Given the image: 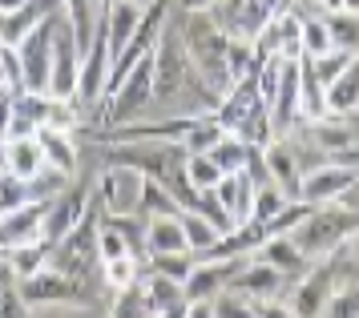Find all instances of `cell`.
Instances as JSON below:
<instances>
[{
    "label": "cell",
    "mask_w": 359,
    "mask_h": 318,
    "mask_svg": "<svg viewBox=\"0 0 359 318\" xmlns=\"http://www.w3.org/2000/svg\"><path fill=\"white\" fill-rule=\"evenodd\" d=\"M182 48H186V61L198 77L210 85L214 93H226L234 77H230V64H226V45L230 36L218 29V20L210 13H182L178 25Z\"/></svg>",
    "instance_id": "1"
},
{
    "label": "cell",
    "mask_w": 359,
    "mask_h": 318,
    "mask_svg": "<svg viewBox=\"0 0 359 318\" xmlns=\"http://www.w3.org/2000/svg\"><path fill=\"white\" fill-rule=\"evenodd\" d=\"M359 230V209L347 206V202H331V206H311L303 214V222L294 226L287 238L303 250V254L315 262V258H327L343 250V242Z\"/></svg>",
    "instance_id": "2"
},
{
    "label": "cell",
    "mask_w": 359,
    "mask_h": 318,
    "mask_svg": "<svg viewBox=\"0 0 359 318\" xmlns=\"http://www.w3.org/2000/svg\"><path fill=\"white\" fill-rule=\"evenodd\" d=\"M142 186H146V174L137 165L109 161L93 181V202L105 218H126V214H137V206H142Z\"/></svg>",
    "instance_id": "3"
},
{
    "label": "cell",
    "mask_w": 359,
    "mask_h": 318,
    "mask_svg": "<svg viewBox=\"0 0 359 318\" xmlns=\"http://www.w3.org/2000/svg\"><path fill=\"white\" fill-rule=\"evenodd\" d=\"M154 105V69H149V57L146 61H137L126 73V81L117 85L114 93L101 101V117H105V125H130V121H142L146 109Z\"/></svg>",
    "instance_id": "4"
},
{
    "label": "cell",
    "mask_w": 359,
    "mask_h": 318,
    "mask_svg": "<svg viewBox=\"0 0 359 318\" xmlns=\"http://www.w3.org/2000/svg\"><path fill=\"white\" fill-rule=\"evenodd\" d=\"M149 69H154V101H174L182 97L186 81H190V61H186V48H182V36H178V25L165 20L158 45L149 53Z\"/></svg>",
    "instance_id": "5"
},
{
    "label": "cell",
    "mask_w": 359,
    "mask_h": 318,
    "mask_svg": "<svg viewBox=\"0 0 359 318\" xmlns=\"http://www.w3.org/2000/svg\"><path fill=\"white\" fill-rule=\"evenodd\" d=\"M77 69H81V41L65 16V8L53 13V69H49V97L77 101Z\"/></svg>",
    "instance_id": "6"
},
{
    "label": "cell",
    "mask_w": 359,
    "mask_h": 318,
    "mask_svg": "<svg viewBox=\"0 0 359 318\" xmlns=\"http://www.w3.org/2000/svg\"><path fill=\"white\" fill-rule=\"evenodd\" d=\"M359 186V170L343 165V161L327 158L319 165L303 170V181H299V198L303 206H331V202H347Z\"/></svg>",
    "instance_id": "7"
},
{
    "label": "cell",
    "mask_w": 359,
    "mask_h": 318,
    "mask_svg": "<svg viewBox=\"0 0 359 318\" xmlns=\"http://www.w3.org/2000/svg\"><path fill=\"white\" fill-rule=\"evenodd\" d=\"M109 64H114V53H109V32L105 25H93V36L89 45L81 48V69H77V105L81 109H97L105 101V81H109Z\"/></svg>",
    "instance_id": "8"
},
{
    "label": "cell",
    "mask_w": 359,
    "mask_h": 318,
    "mask_svg": "<svg viewBox=\"0 0 359 318\" xmlns=\"http://www.w3.org/2000/svg\"><path fill=\"white\" fill-rule=\"evenodd\" d=\"M93 214V186H77V177L69 181L65 190L45 202V230H41V242L45 246H57L73 226H81L85 218Z\"/></svg>",
    "instance_id": "9"
},
{
    "label": "cell",
    "mask_w": 359,
    "mask_h": 318,
    "mask_svg": "<svg viewBox=\"0 0 359 318\" xmlns=\"http://www.w3.org/2000/svg\"><path fill=\"white\" fill-rule=\"evenodd\" d=\"M20 61V89L25 93H49V69H53V13L36 25L25 41H17Z\"/></svg>",
    "instance_id": "10"
},
{
    "label": "cell",
    "mask_w": 359,
    "mask_h": 318,
    "mask_svg": "<svg viewBox=\"0 0 359 318\" xmlns=\"http://www.w3.org/2000/svg\"><path fill=\"white\" fill-rule=\"evenodd\" d=\"M255 57L259 61H303V13L283 8L255 32Z\"/></svg>",
    "instance_id": "11"
},
{
    "label": "cell",
    "mask_w": 359,
    "mask_h": 318,
    "mask_svg": "<svg viewBox=\"0 0 359 318\" xmlns=\"http://www.w3.org/2000/svg\"><path fill=\"white\" fill-rule=\"evenodd\" d=\"M17 286H20L25 306H89L93 303L81 278H69V274L53 270V266L33 274V278H25V282H17Z\"/></svg>",
    "instance_id": "12"
},
{
    "label": "cell",
    "mask_w": 359,
    "mask_h": 318,
    "mask_svg": "<svg viewBox=\"0 0 359 318\" xmlns=\"http://www.w3.org/2000/svg\"><path fill=\"white\" fill-rule=\"evenodd\" d=\"M230 290L243 294V298H250V303H275V298L287 294V278H283L275 266H266L262 258L250 254V258L238 262V270L230 278Z\"/></svg>",
    "instance_id": "13"
},
{
    "label": "cell",
    "mask_w": 359,
    "mask_h": 318,
    "mask_svg": "<svg viewBox=\"0 0 359 318\" xmlns=\"http://www.w3.org/2000/svg\"><path fill=\"white\" fill-rule=\"evenodd\" d=\"M238 262L243 258H194V270L186 274V282H182L186 303H198V298L214 303L222 290H230V278L238 270Z\"/></svg>",
    "instance_id": "14"
},
{
    "label": "cell",
    "mask_w": 359,
    "mask_h": 318,
    "mask_svg": "<svg viewBox=\"0 0 359 318\" xmlns=\"http://www.w3.org/2000/svg\"><path fill=\"white\" fill-rule=\"evenodd\" d=\"M262 165H266V177L275 181L278 190L287 193V198H299V181H303V153H299V145L291 137H275V141L262 149Z\"/></svg>",
    "instance_id": "15"
},
{
    "label": "cell",
    "mask_w": 359,
    "mask_h": 318,
    "mask_svg": "<svg viewBox=\"0 0 359 318\" xmlns=\"http://www.w3.org/2000/svg\"><path fill=\"white\" fill-rule=\"evenodd\" d=\"M41 230H45V202H20L13 209H0V254L25 242H41Z\"/></svg>",
    "instance_id": "16"
},
{
    "label": "cell",
    "mask_w": 359,
    "mask_h": 318,
    "mask_svg": "<svg viewBox=\"0 0 359 318\" xmlns=\"http://www.w3.org/2000/svg\"><path fill=\"white\" fill-rule=\"evenodd\" d=\"M255 177L250 174H222V181L214 186V198H218V206L226 209L230 226H243L250 222V206H255Z\"/></svg>",
    "instance_id": "17"
},
{
    "label": "cell",
    "mask_w": 359,
    "mask_h": 318,
    "mask_svg": "<svg viewBox=\"0 0 359 318\" xmlns=\"http://www.w3.org/2000/svg\"><path fill=\"white\" fill-rule=\"evenodd\" d=\"M255 258H262L266 266H275V270L287 278V286H291L294 278H303V274H307V266H311V258L303 254V250H299V246H294L287 234H278V238H266L259 250H255Z\"/></svg>",
    "instance_id": "18"
},
{
    "label": "cell",
    "mask_w": 359,
    "mask_h": 318,
    "mask_svg": "<svg viewBox=\"0 0 359 318\" xmlns=\"http://www.w3.org/2000/svg\"><path fill=\"white\" fill-rule=\"evenodd\" d=\"M36 141L45 149V165L77 177V170H81V145H77V137L69 129H36Z\"/></svg>",
    "instance_id": "19"
},
{
    "label": "cell",
    "mask_w": 359,
    "mask_h": 318,
    "mask_svg": "<svg viewBox=\"0 0 359 318\" xmlns=\"http://www.w3.org/2000/svg\"><path fill=\"white\" fill-rule=\"evenodd\" d=\"M323 97H327V113L331 117H355V109H359V53L347 61V69H343L339 77L323 89Z\"/></svg>",
    "instance_id": "20"
},
{
    "label": "cell",
    "mask_w": 359,
    "mask_h": 318,
    "mask_svg": "<svg viewBox=\"0 0 359 318\" xmlns=\"http://www.w3.org/2000/svg\"><path fill=\"white\" fill-rule=\"evenodd\" d=\"M4 161H8V177L33 181V177L45 170V149L36 141V133L33 137H8V141H4Z\"/></svg>",
    "instance_id": "21"
},
{
    "label": "cell",
    "mask_w": 359,
    "mask_h": 318,
    "mask_svg": "<svg viewBox=\"0 0 359 318\" xmlns=\"http://www.w3.org/2000/svg\"><path fill=\"white\" fill-rule=\"evenodd\" d=\"M142 250H146V254H190V250H186V238H182L178 214H170V218H146Z\"/></svg>",
    "instance_id": "22"
},
{
    "label": "cell",
    "mask_w": 359,
    "mask_h": 318,
    "mask_svg": "<svg viewBox=\"0 0 359 318\" xmlns=\"http://www.w3.org/2000/svg\"><path fill=\"white\" fill-rule=\"evenodd\" d=\"M4 266L8 274L25 282V278H33V274L49 270V246L45 242H25V246H13V250H4Z\"/></svg>",
    "instance_id": "23"
},
{
    "label": "cell",
    "mask_w": 359,
    "mask_h": 318,
    "mask_svg": "<svg viewBox=\"0 0 359 318\" xmlns=\"http://www.w3.org/2000/svg\"><path fill=\"white\" fill-rule=\"evenodd\" d=\"M222 137H226V129L214 121V113H198L194 121H190V129L182 133V149L186 153H210Z\"/></svg>",
    "instance_id": "24"
},
{
    "label": "cell",
    "mask_w": 359,
    "mask_h": 318,
    "mask_svg": "<svg viewBox=\"0 0 359 318\" xmlns=\"http://www.w3.org/2000/svg\"><path fill=\"white\" fill-rule=\"evenodd\" d=\"M178 222H182V238H186V250H190L194 258H202V254H206V250L214 246V242L222 238V234H218V230H214V226L206 222L202 214H194V209H182Z\"/></svg>",
    "instance_id": "25"
},
{
    "label": "cell",
    "mask_w": 359,
    "mask_h": 318,
    "mask_svg": "<svg viewBox=\"0 0 359 318\" xmlns=\"http://www.w3.org/2000/svg\"><path fill=\"white\" fill-rule=\"evenodd\" d=\"M210 158L218 161V170H222V174H243L246 165H250V161L259 158V149H255V145H246V141H238V137H222V141L214 145L210 149Z\"/></svg>",
    "instance_id": "26"
},
{
    "label": "cell",
    "mask_w": 359,
    "mask_h": 318,
    "mask_svg": "<svg viewBox=\"0 0 359 318\" xmlns=\"http://www.w3.org/2000/svg\"><path fill=\"white\" fill-rule=\"evenodd\" d=\"M101 278H105V286H109V294L137 286V282H142V258H137V254L109 258V262H101Z\"/></svg>",
    "instance_id": "27"
},
{
    "label": "cell",
    "mask_w": 359,
    "mask_h": 318,
    "mask_svg": "<svg viewBox=\"0 0 359 318\" xmlns=\"http://www.w3.org/2000/svg\"><path fill=\"white\" fill-rule=\"evenodd\" d=\"M182 177H186L190 190H214L222 181V170H218V161L210 153H186L182 158Z\"/></svg>",
    "instance_id": "28"
},
{
    "label": "cell",
    "mask_w": 359,
    "mask_h": 318,
    "mask_svg": "<svg viewBox=\"0 0 359 318\" xmlns=\"http://www.w3.org/2000/svg\"><path fill=\"white\" fill-rule=\"evenodd\" d=\"M142 218H170V214H182L178 198L165 190L158 177H146V186H142V206H137Z\"/></svg>",
    "instance_id": "29"
},
{
    "label": "cell",
    "mask_w": 359,
    "mask_h": 318,
    "mask_svg": "<svg viewBox=\"0 0 359 318\" xmlns=\"http://www.w3.org/2000/svg\"><path fill=\"white\" fill-rule=\"evenodd\" d=\"M327 29H331V45L343 48V53H359V13H323Z\"/></svg>",
    "instance_id": "30"
},
{
    "label": "cell",
    "mask_w": 359,
    "mask_h": 318,
    "mask_svg": "<svg viewBox=\"0 0 359 318\" xmlns=\"http://www.w3.org/2000/svg\"><path fill=\"white\" fill-rule=\"evenodd\" d=\"M355 53H343V48H331V53H323V57H303V69H307L311 77L319 81V85H331V81L339 77L343 69H347V61H351Z\"/></svg>",
    "instance_id": "31"
},
{
    "label": "cell",
    "mask_w": 359,
    "mask_h": 318,
    "mask_svg": "<svg viewBox=\"0 0 359 318\" xmlns=\"http://www.w3.org/2000/svg\"><path fill=\"white\" fill-rule=\"evenodd\" d=\"M109 318H154L142 282H137V286H130V290H117L114 303H109Z\"/></svg>",
    "instance_id": "32"
},
{
    "label": "cell",
    "mask_w": 359,
    "mask_h": 318,
    "mask_svg": "<svg viewBox=\"0 0 359 318\" xmlns=\"http://www.w3.org/2000/svg\"><path fill=\"white\" fill-rule=\"evenodd\" d=\"M287 202H291V198H287V193L278 190L275 181H262L259 190H255V206H250V222H271V218H275L278 209L287 206Z\"/></svg>",
    "instance_id": "33"
},
{
    "label": "cell",
    "mask_w": 359,
    "mask_h": 318,
    "mask_svg": "<svg viewBox=\"0 0 359 318\" xmlns=\"http://www.w3.org/2000/svg\"><path fill=\"white\" fill-rule=\"evenodd\" d=\"M331 29H327L323 13L315 16H303V57H323V53H331Z\"/></svg>",
    "instance_id": "34"
},
{
    "label": "cell",
    "mask_w": 359,
    "mask_h": 318,
    "mask_svg": "<svg viewBox=\"0 0 359 318\" xmlns=\"http://www.w3.org/2000/svg\"><path fill=\"white\" fill-rule=\"evenodd\" d=\"M149 270L174 278V282H186V274L194 270V254H149Z\"/></svg>",
    "instance_id": "35"
},
{
    "label": "cell",
    "mask_w": 359,
    "mask_h": 318,
    "mask_svg": "<svg viewBox=\"0 0 359 318\" xmlns=\"http://www.w3.org/2000/svg\"><path fill=\"white\" fill-rule=\"evenodd\" d=\"M214 318H259V303H250L234 290H222L214 298Z\"/></svg>",
    "instance_id": "36"
},
{
    "label": "cell",
    "mask_w": 359,
    "mask_h": 318,
    "mask_svg": "<svg viewBox=\"0 0 359 318\" xmlns=\"http://www.w3.org/2000/svg\"><path fill=\"white\" fill-rule=\"evenodd\" d=\"M222 0H174V8L178 13H210V8H218Z\"/></svg>",
    "instance_id": "37"
},
{
    "label": "cell",
    "mask_w": 359,
    "mask_h": 318,
    "mask_svg": "<svg viewBox=\"0 0 359 318\" xmlns=\"http://www.w3.org/2000/svg\"><path fill=\"white\" fill-rule=\"evenodd\" d=\"M186 318H214V303H206V298L186 303Z\"/></svg>",
    "instance_id": "38"
},
{
    "label": "cell",
    "mask_w": 359,
    "mask_h": 318,
    "mask_svg": "<svg viewBox=\"0 0 359 318\" xmlns=\"http://www.w3.org/2000/svg\"><path fill=\"white\" fill-rule=\"evenodd\" d=\"M315 4H319L323 13H339V8H343V0H315Z\"/></svg>",
    "instance_id": "39"
},
{
    "label": "cell",
    "mask_w": 359,
    "mask_h": 318,
    "mask_svg": "<svg viewBox=\"0 0 359 318\" xmlns=\"http://www.w3.org/2000/svg\"><path fill=\"white\" fill-rule=\"evenodd\" d=\"M343 8H347V13H359V0H343Z\"/></svg>",
    "instance_id": "40"
},
{
    "label": "cell",
    "mask_w": 359,
    "mask_h": 318,
    "mask_svg": "<svg viewBox=\"0 0 359 318\" xmlns=\"http://www.w3.org/2000/svg\"><path fill=\"white\" fill-rule=\"evenodd\" d=\"M0 262H4V254H0Z\"/></svg>",
    "instance_id": "41"
},
{
    "label": "cell",
    "mask_w": 359,
    "mask_h": 318,
    "mask_svg": "<svg viewBox=\"0 0 359 318\" xmlns=\"http://www.w3.org/2000/svg\"><path fill=\"white\" fill-rule=\"evenodd\" d=\"M355 113H359V109H355Z\"/></svg>",
    "instance_id": "42"
}]
</instances>
